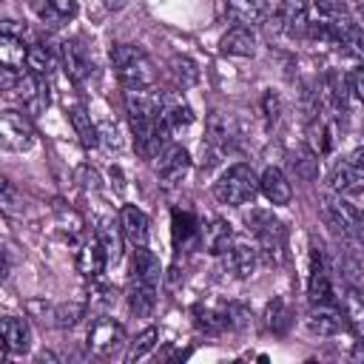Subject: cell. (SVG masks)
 <instances>
[{
  "instance_id": "6da1fadb",
  "label": "cell",
  "mask_w": 364,
  "mask_h": 364,
  "mask_svg": "<svg viewBox=\"0 0 364 364\" xmlns=\"http://www.w3.org/2000/svg\"><path fill=\"white\" fill-rule=\"evenodd\" d=\"M111 63H114V71L122 88L154 85V65L136 46H128V43L111 46Z\"/></svg>"
},
{
  "instance_id": "7a4b0ae2",
  "label": "cell",
  "mask_w": 364,
  "mask_h": 364,
  "mask_svg": "<svg viewBox=\"0 0 364 364\" xmlns=\"http://www.w3.org/2000/svg\"><path fill=\"white\" fill-rule=\"evenodd\" d=\"M259 191V176L250 165L239 162V165H230L216 182H213V193L219 202L225 205H245L256 196Z\"/></svg>"
},
{
  "instance_id": "3957f363",
  "label": "cell",
  "mask_w": 364,
  "mask_h": 364,
  "mask_svg": "<svg viewBox=\"0 0 364 364\" xmlns=\"http://www.w3.org/2000/svg\"><path fill=\"white\" fill-rule=\"evenodd\" d=\"M253 230H256V239H259V253L270 262V264H279L284 259V245H287V233H284V225L267 213H253Z\"/></svg>"
},
{
  "instance_id": "277c9868",
  "label": "cell",
  "mask_w": 364,
  "mask_h": 364,
  "mask_svg": "<svg viewBox=\"0 0 364 364\" xmlns=\"http://www.w3.org/2000/svg\"><path fill=\"white\" fill-rule=\"evenodd\" d=\"M270 28L276 34H287V37H301L310 28L307 20V0H279Z\"/></svg>"
},
{
  "instance_id": "5b68a950",
  "label": "cell",
  "mask_w": 364,
  "mask_h": 364,
  "mask_svg": "<svg viewBox=\"0 0 364 364\" xmlns=\"http://www.w3.org/2000/svg\"><path fill=\"white\" fill-rule=\"evenodd\" d=\"M330 185L338 193H361L364 191V148H355L347 159H341L333 168Z\"/></svg>"
},
{
  "instance_id": "8992f818",
  "label": "cell",
  "mask_w": 364,
  "mask_h": 364,
  "mask_svg": "<svg viewBox=\"0 0 364 364\" xmlns=\"http://www.w3.org/2000/svg\"><path fill=\"white\" fill-rule=\"evenodd\" d=\"M327 216L333 219V225H336L344 236H350V239H355L358 245H364V213H361L355 205H350V202L341 199V196H330V199H327Z\"/></svg>"
},
{
  "instance_id": "52a82bcc",
  "label": "cell",
  "mask_w": 364,
  "mask_h": 364,
  "mask_svg": "<svg viewBox=\"0 0 364 364\" xmlns=\"http://www.w3.org/2000/svg\"><path fill=\"white\" fill-rule=\"evenodd\" d=\"M0 136L3 145L11 151H28L34 145V128L20 111H3L0 114Z\"/></svg>"
},
{
  "instance_id": "ba28073f",
  "label": "cell",
  "mask_w": 364,
  "mask_h": 364,
  "mask_svg": "<svg viewBox=\"0 0 364 364\" xmlns=\"http://www.w3.org/2000/svg\"><path fill=\"white\" fill-rule=\"evenodd\" d=\"M307 299L310 304H338L336 290H333V279L330 270L324 264L321 250H313V264H310V282H307Z\"/></svg>"
},
{
  "instance_id": "9c48e42d",
  "label": "cell",
  "mask_w": 364,
  "mask_h": 364,
  "mask_svg": "<svg viewBox=\"0 0 364 364\" xmlns=\"http://www.w3.org/2000/svg\"><path fill=\"white\" fill-rule=\"evenodd\" d=\"M122 341H125V330L114 318H97L88 330V347H91V353H97L102 358L117 353Z\"/></svg>"
},
{
  "instance_id": "30bf717a",
  "label": "cell",
  "mask_w": 364,
  "mask_h": 364,
  "mask_svg": "<svg viewBox=\"0 0 364 364\" xmlns=\"http://www.w3.org/2000/svg\"><path fill=\"white\" fill-rule=\"evenodd\" d=\"M162 102H165V94L156 91L154 85L125 88V108H128V117L159 119V114H162Z\"/></svg>"
},
{
  "instance_id": "8fae6325",
  "label": "cell",
  "mask_w": 364,
  "mask_h": 364,
  "mask_svg": "<svg viewBox=\"0 0 364 364\" xmlns=\"http://www.w3.org/2000/svg\"><path fill=\"white\" fill-rule=\"evenodd\" d=\"M307 330L316 336H336L347 324V313H341L338 304H313V310L304 318Z\"/></svg>"
},
{
  "instance_id": "7c38bea8",
  "label": "cell",
  "mask_w": 364,
  "mask_h": 364,
  "mask_svg": "<svg viewBox=\"0 0 364 364\" xmlns=\"http://www.w3.org/2000/svg\"><path fill=\"white\" fill-rule=\"evenodd\" d=\"M191 168V154L182 148V145H171L159 154V162H156V173L165 185H176Z\"/></svg>"
},
{
  "instance_id": "4fadbf2b",
  "label": "cell",
  "mask_w": 364,
  "mask_h": 364,
  "mask_svg": "<svg viewBox=\"0 0 364 364\" xmlns=\"http://www.w3.org/2000/svg\"><path fill=\"white\" fill-rule=\"evenodd\" d=\"M270 11V0H228V17L236 26H259Z\"/></svg>"
},
{
  "instance_id": "5bb4252c",
  "label": "cell",
  "mask_w": 364,
  "mask_h": 364,
  "mask_svg": "<svg viewBox=\"0 0 364 364\" xmlns=\"http://www.w3.org/2000/svg\"><path fill=\"white\" fill-rule=\"evenodd\" d=\"M17 97L23 100V105L28 111H43L48 105V88L43 85V77L34 74V71H26L20 74V82H17Z\"/></svg>"
},
{
  "instance_id": "9a60e30c",
  "label": "cell",
  "mask_w": 364,
  "mask_h": 364,
  "mask_svg": "<svg viewBox=\"0 0 364 364\" xmlns=\"http://www.w3.org/2000/svg\"><path fill=\"white\" fill-rule=\"evenodd\" d=\"M259 191L267 196L270 205H287L293 199V188L279 168H264V173L259 176Z\"/></svg>"
},
{
  "instance_id": "2e32d148",
  "label": "cell",
  "mask_w": 364,
  "mask_h": 364,
  "mask_svg": "<svg viewBox=\"0 0 364 364\" xmlns=\"http://www.w3.org/2000/svg\"><path fill=\"white\" fill-rule=\"evenodd\" d=\"M219 48H222V54H230V57H253L256 54V34L247 26H233L222 37Z\"/></svg>"
},
{
  "instance_id": "e0dca14e",
  "label": "cell",
  "mask_w": 364,
  "mask_h": 364,
  "mask_svg": "<svg viewBox=\"0 0 364 364\" xmlns=\"http://www.w3.org/2000/svg\"><path fill=\"white\" fill-rule=\"evenodd\" d=\"M119 225H122L125 239H128L134 247H145V245H148V216H145L139 208L125 205L122 213H119Z\"/></svg>"
},
{
  "instance_id": "ac0fdd59",
  "label": "cell",
  "mask_w": 364,
  "mask_h": 364,
  "mask_svg": "<svg viewBox=\"0 0 364 364\" xmlns=\"http://www.w3.org/2000/svg\"><path fill=\"white\" fill-rule=\"evenodd\" d=\"M159 122H162V128H165L168 134H173V131L188 128V125L193 122V111H191V105H188L185 100H179V97H165Z\"/></svg>"
},
{
  "instance_id": "d6986e66",
  "label": "cell",
  "mask_w": 364,
  "mask_h": 364,
  "mask_svg": "<svg viewBox=\"0 0 364 364\" xmlns=\"http://www.w3.org/2000/svg\"><path fill=\"white\" fill-rule=\"evenodd\" d=\"M105 262H108V253H105V247H102L100 239L85 242V245L80 247V253H77V270H80L82 276H88V279H97V276L102 273Z\"/></svg>"
},
{
  "instance_id": "ffe728a7",
  "label": "cell",
  "mask_w": 364,
  "mask_h": 364,
  "mask_svg": "<svg viewBox=\"0 0 364 364\" xmlns=\"http://www.w3.org/2000/svg\"><path fill=\"white\" fill-rule=\"evenodd\" d=\"M225 256H228V267H230L239 279L253 276V270H256V264H259V250H256L253 245H247V242H233V247H230Z\"/></svg>"
},
{
  "instance_id": "44dd1931",
  "label": "cell",
  "mask_w": 364,
  "mask_h": 364,
  "mask_svg": "<svg viewBox=\"0 0 364 364\" xmlns=\"http://www.w3.org/2000/svg\"><path fill=\"white\" fill-rule=\"evenodd\" d=\"M0 344L9 350V353H26L28 350V324L26 318H14V316H6L0 321Z\"/></svg>"
},
{
  "instance_id": "7402d4cb",
  "label": "cell",
  "mask_w": 364,
  "mask_h": 364,
  "mask_svg": "<svg viewBox=\"0 0 364 364\" xmlns=\"http://www.w3.org/2000/svg\"><path fill=\"white\" fill-rule=\"evenodd\" d=\"M63 63H65V71H68V77L74 80V82H82L88 74H91V60H88V54L82 51V46L80 43H63Z\"/></svg>"
},
{
  "instance_id": "603a6c76",
  "label": "cell",
  "mask_w": 364,
  "mask_h": 364,
  "mask_svg": "<svg viewBox=\"0 0 364 364\" xmlns=\"http://www.w3.org/2000/svg\"><path fill=\"white\" fill-rule=\"evenodd\" d=\"M208 134H210V142H213V145L228 148L230 142H236L239 128H236V119H233L230 114L213 111V114L208 117Z\"/></svg>"
},
{
  "instance_id": "cb8c5ba5",
  "label": "cell",
  "mask_w": 364,
  "mask_h": 364,
  "mask_svg": "<svg viewBox=\"0 0 364 364\" xmlns=\"http://www.w3.org/2000/svg\"><path fill=\"white\" fill-rule=\"evenodd\" d=\"M233 247V230L225 219H213L208 228H205V250L213 253V256H222Z\"/></svg>"
},
{
  "instance_id": "d4e9b609",
  "label": "cell",
  "mask_w": 364,
  "mask_h": 364,
  "mask_svg": "<svg viewBox=\"0 0 364 364\" xmlns=\"http://www.w3.org/2000/svg\"><path fill=\"white\" fill-rule=\"evenodd\" d=\"M134 279L145 282V284H154V287L162 279V264H159V259L148 247H136L134 250Z\"/></svg>"
},
{
  "instance_id": "484cf974",
  "label": "cell",
  "mask_w": 364,
  "mask_h": 364,
  "mask_svg": "<svg viewBox=\"0 0 364 364\" xmlns=\"http://www.w3.org/2000/svg\"><path fill=\"white\" fill-rule=\"evenodd\" d=\"M128 307H131V313L139 316V318L151 316L154 307H156V287L134 279V284H131V290H128Z\"/></svg>"
},
{
  "instance_id": "4316f807",
  "label": "cell",
  "mask_w": 364,
  "mask_h": 364,
  "mask_svg": "<svg viewBox=\"0 0 364 364\" xmlns=\"http://www.w3.org/2000/svg\"><path fill=\"white\" fill-rule=\"evenodd\" d=\"M68 119H71V125H74V131H77V136H80V142L85 148H94L100 142V128L91 122V114L82 105H74L71 114H68Z\"/></svg>"
},
{
  "instance_id": "83f0119b",
  "label": "cell",
  "mask_w": 364,
  "mask_h": 364,
  "mask_svg": "<svg viewBox=\"0 0 364 364\" xmlns=\"http://www.w3.org/2000/svg\"><path fill=\"white\" fill-rule=\"evenodd\" d=\"M122 225L119 222H114V219H100V228H97V239L102 242V247H105V253H108V259H119V253H122Z\"/></svg>"
},
{
  "instance_id": "f1b7e54d",
  "label": "cell",
  "mask_w": 364,
  "mask_h": 364,
  "mask_svg": "<svg viewBox=\"0 0 364 364\" xmlns=\"http://www.w3.org/2000/svg\"><path fill=\"white\" fill-rule=\"evenodd\" d=\"M28 57V46L23 43V37H11V34H0V63L9 68H17L26 63Z\"/></svg>"
},
{
  "instance_id": "f546056e",
  "label": "cell",
  "mask_w": 364,
  "mask_h": 364,
  "mask_svg": "<svg viewBox=\"0 0 364 364\" xmlns=\"http://www.w3.org/2000/svg\"><path fill=\"white\" fill-rule=\"evenodd\" d=\"M34 11L43 20H48V26H57L60 20L74 17L77 6H74V0H34Z\"/></svg>"
},
{
  "instance_id": "4dcf8cb0",
  "label": "cell",
  "mask_w": 364,
  "mask_h": 364,
  "mask_svg": "<svg viewBox=\"0 0 364 364\" xmlns=\"http://www.w3.org/2000/svg\"><path fill=\"white\" fill-rule=\"evenodd\" d=\"M264 324H267V330H273V333H284V330L290 327V307H287L284 299H273V301L267 304V310H264Z\"/></svg>"
},
{
  "instance_id": "1f68e13d",
  "label": "cell",
  "mask_w": 364,
  "mask_h": 364,
  "mask_svg": "<svg viewBox=\"0 0 364 364\" xmlns=\"http://www.w3.org/2000/svg\"><path fill=\"white\" fill-rule=\"evenodd\" d=\"M26 65H28V71H34V74H40V77H48L51 68H54V57H51V51H48L43 43H34V46H28Z\"/></svg>"
},
{
  "instance_id": "d6a6232c",
  "label": "cell",
  "mask_w": 364,
  "mask_h": 364,
  "mask_svg": "<svg viewBox=\"0 0 364 364\" xmlns=\"http://www.w3.org/2000/svg\"><path fill=\"white\" fill-rule=\"evenodd\" d=\"M307 145H310V151L316 156L330 151V131H327V122L321 117L310 119V125H307Z\"/></svg>"
},
{
  "instance_id": "836d02e7",
  "label": "cell",
  "mask_w": 364,
  "mask_h": 364,
  "mask_svg": "<svg viewBox=\"0 0 364 364\" xmlns=\"http://www.w3.org/2000/svg\"><path fill=\"white\" fill-rule=\"evenodd\" d=\"M344 313H347V321L355 327V333L364 338V293L347 290V296H344Z\"/></svg>"
},
{
  "instance_id": "e575fe53",
  "label": "cell",
  "mask_w": 364,
  "mask_h": 364,
  "mask_svg": "<svg viewBox=\"0 0 364 364\" xmlns=\"http://www.w3.org/2000/svg\"><path fill=\"white\" fill-rule=\"evenodd\" d=\"M171 225H173V239L176 242H188L196 233V216L191 210H173L171 213Z\"/></svg>"
},
{
  "instance_id": "d590c367",
  "label": "cell",
  "mask_w": 364,
  "mask_h": 364,
  "mask_svg": "<svg viewBox=\"0 0 364 364\" xmlns=\"http://www.w3.org/2000/svg\"><path fill=\"white\" fill-rule=\"evenodd\" d=\"M82 313H85V307H82V304H77V301H68V304H60V307H54L51 318H54V324H57V327H74V324L82 318Z\"/></svg>"
},
{
  "instance_id": "8d00e7d4",
  "label": "cell",
  "mask_w": 364,
  "mask_h": 364,
  "mask_svg": "<svg viewBox=\"0 0 364 364\" xmlns=\"http://www.w3.org/2000/svg\"><path fill=\"white\" fill-rule=\"evenodd\" d=\"M156 338H159V333L154 330V327H148V330H142L139 336H136V341L131 344V350H128V361H139L145 353H151L154 347H156Z\"/></svg>"
},
{
  "instance_id": "74e56055",
  "label": "cell",
  "mask_w": 364,
  "mask_h": 364,
  "mask_svg": "<svg viewBox=\"0 0 364 364\" xmlns=\"http://www.w3.org/2000/svg\"><path fill=\"white\" fill-rule=\"evenodd\" d=\"M327 94H330V102L336 111H344L347 108V80L338 77V74H330L327 77Z\"/></svg>"
},
{
  "instance_id": "f35d334b",
  "label": "cell",
  "mask_w": 364,
  "mask_h": 364,
  "mask_svg": "<svg viewBox=\"0 0 364 364\" xmlns=\"http://www.w3.org/2000/svg\"><path fill=\"white\" fill-rule=\"evenodd\" d=\"M171 65H173V74H176V80H182V85H191V82H196L199 71H196L193 60H188V57H173V60H171Z\"/></svg>"
},
{
  "instance_id": "ab89813d",
  "label": "cell",
  "mask_w": 364,
  "mask_h": 364,
  "mask_svg": "<svg viewBox=\"0 0 364 364\" xmlns=\"http://www.w3.org/2000/svg\"><path fill=\"white\" fill-rule=\"evenodd\" d=\"M279 111H282L279 97H276L273 91H264V94H262V114H264V122L273 125V122L279 119Z\"/></svg>"
},
{
  "instance_id": "60d3db41",
  "label": "cell",
  "mask_w": 364,
  "mask_h": 364,
  "mask_svg": "<svg viewBox=\"0 0 364 364\" xmlns=\"http://www.w3.org/2000/svg\"><path fill=\"white\" fill-rule=\"evenodd\" d=\"M316 9L324 20H333L344 14V0H316Z\"/></svg>"
},
{
  "instance_id": "b9f144b4",
  "label": "cell",
  "mask_w": 364,
  "mask_h": 364,
  "mask_svg": "<svg viewBox=\"0 0 364 364\" xmlns=\"http://www.w3.org/2000/svg\"><path fill=\"white\" fill-rule=\"evenodd\" d=\"M100 136L105 139V145H108V148H114V151H119V148H122V134H119V128H117V125H111V122L100 125Z\"/></svg>"
},
{
  "instance_id": "7bdbcfd3",
  "label": "cell",
  "mask_w": 364,
  "mask_h": 364,
  "mask_svg": "<svg viewBox=\"0 0 364 364\" xmlns=\"http://www.w3.org/2000/svg\"><path fill=\"white\" fill-rule=\"evenodd\" d=\"M350 91H355L358 102H364V68H355L350 77Z\"/></svg>"
},
{
  "instance_id": "ee69618b",
  "label": "cell",
  "mask_w": 364,
  "mask_h": 364,
  "mask_svg": "<svg viewBox=\"0 0 364 364\" xmlns=\"http://www.w3.org/2000/svg\"><path fill=\"white\" fill-rule=\"evenodd\" d=\"M0 34H11V37H26V26L14 23V20H3L0 26Z\"/></svg>"
},
{
  "instance_id": "f6af8a7d",
  "label": "cell",
  "mask_w": 364,
  "mask_h": 364,
  "mask_svg": "<svg viewBox=\"0 0 364 364\" xmlns=\"http://www.w3.org/2000/svg\"><path fill=\"white\" fill-rule=\"evenodd\" d=\"M350 358H353V361H364V341H358V344L353 347V353H350Z\"/></svg>"
},
{
  "instance_id": "bcb514c9",
  "label": "cell",
  "mask_w": 364,
  "mask_h": 364,
  "mask_svg": "<svg viewBox=\"0 0 364 364\" xmlns=\"http://www.w3.org/2000/svg\"><path fill=\"white\" fill-rule=\"evenodd\" d=\"M105 6H108V9H122L125 0H105Z\"/></svg>"
}]
</instances>
